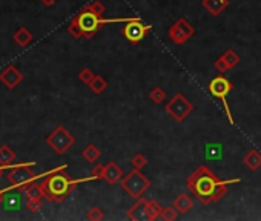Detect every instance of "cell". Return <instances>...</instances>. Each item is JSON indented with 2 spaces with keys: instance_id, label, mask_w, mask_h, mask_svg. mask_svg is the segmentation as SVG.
Wrapping results in <instances>:
<instances>
[{
  "instance_id": "4dcf8cb0",
  "label": "cell",
  "mask_w": 261,
  "mask_h": 221,
  "mask_svg": "<svg viewBox=\"0 0 261 221\" xmlns=\"http://www.w3.org/2000/svg\"><path fill=\"white\" fill-rule=\"evenodd\" d=\"M103 172H105V166L103 164L94 166V169L91 171V174H92V177L95 180H103Z\"/></svg>"
},
{
  "instance_id": "ffe728a7",
  "label": "cell",
  "mask_w": 261,
  "mask_h": 221,
  "mask_svg": "<svg viewBox=\"0 0 261 221\" xmlns=\"http://www.w3.org/2000/svg\"><path fill=\"white\" fill-rule=\"evenodd\" d=\"M14 160H15V154L11 147H8V146L0 147V166L10 167Z\"/></svg>"
},
{
  "instance_id": "1f68e13d",
  "label": "cell",
  "mask_w": 261,
  "mask_h": 221,
  "mask_svg": "<svg viewBox=\"0 0 261 221\" xmlns=\"http://www.w3.org/2000/svg\"><path fill=\"white\" fill-rule=\"evenodd\" d=\"M215 68H217L221 74H224V73H226V71H229L228 66H226V63H224V60H223L221 57H218L217 60H215Z\"/></svg>"
},
{
  "instance_id": "f1b7e54d",
  "label": "cell",
  "mask_w": 261,
  "mask_h": 221,
  "mask_svg": "<svg viewBox=\"0 0 261 221\" xmlns=\"http://www.w3.org/2000/svg\"><path fill=\"white\" fill-rule=\"evenodd\" d=\"M86 218L91 220V221H100V220L105 218V214H103V210L100 207H92V209L88 210Z\"/></svg>"
},
{
  "instance_id": "9a60e30c",
  "label": "cell",
  "mask_w": 261,
  "mask_h": 221,
  "mask_svg": "<svg viewBox=\"0 0 261 221\" xmlns=\"http://www.w3.org/2000/svg\"><path fill=\"white\" fill-rule=\"evenodd\" d=\"M174 206L178 210V214H187L189 210L194 207V200L187 193H180V195L174 200Z\"/></svg>"
},
{
  "instance_id": "9c48e42d",
  "label": "cell",
  "mask_w": 261,
  "mask_h": 221,
  "mask_svg": "<svg viewBox=\"0 0 261 221\" xmlns=\"http://www.w3.org/2000/svg\"><path fill=\"white\" fill-rule=\"evenodd\" d=\"M194 34H195V28L184 19V17H180V19L174 25H170V28L168 29L169 39L172 43H175V45H184Z\"/></svg>"
},
{
  "instance_id": "8fae6325",
  "label": "cell",
  "mask_w": 261,
  "mask_h": 221,
  "mask_svg": "<svg viewBox=\"0 0 261 221\" xmlns=\"http://www.w3.org/2000/svg\"><path fill=\"white\" fill-rule=\"evenodd\" d=\"M23 80L22 73H19L14 66H8L2 74H0V82H2L6 88L14 89V88L19 86V83Z\"/></svg>"
},
{
  "instance_id": "e575fe53",
  "label": "cell",
  "mask_w": 261,
  "mask_h": 221,
  "mask_svg": "<svg viewBox=\"0 0 261 221\" xmlns=\"http://www.w3.org/2000/svg\"><path fill=\"white\" fill-rule=\"evenodd\" d=\"M3 193H5V191H0V200L3 198Z\"/></svg>"
},
{
  "instance_id": "d4e9b609",
  "label": "cell",
  "mask_w": 261,
  "mask_h": 221,
  "mask_svg": "<svg viewBox=\"0 0 261 221\" xmlns=\"http://www.w3.org/2000/svg\"><path fill=\"white\" fill-rule=\"evenodd\" d=\"M149 99L154 102V103H157V104H160L161 102H165L166 100V92L161 89L160 86H155V88H152L151 89V92H149Z\"/></svg>"
},
{
  "instance_id": "836d02e7",
  "label": "cell",
  "mask_w": 261,
  "mask_h": 221,
  "mask_svg": "<svg viewBox=\"0 0 261 221\" xmlns=\"http://www.w3.org/2000/svg\"><path fill=\"white\" fill-rule=\"evenodd\" d=\"M5 169H6V167H3V166H0V175H2V174L5 172Z\"/></svg>"
},
{
  "instance_id": "6da1fadb",
  "label": "cell",
  "mask_w": 261,
  "mask_h": 221,
  "mask_svg": "<svg viewBox=\"0 0 261 221\" xmlns=\"http://www.w3.org/2000/svg\"><path fill=\"white\" fill-rule=\"evenodd\" d=\"M240 181H241L240 178L221 180L208 166H199L189 175L186 184H187V189L199 198L201 205H211V203L220 201L226 195L229 184H235Z\"/></svg>"
},
{
  "instance_id": "4316f807",
  "label": "cell",
  "mask_w": 261,
  "mask_h": 221,
  "mask_svg": "<svg viewBox=\"0 0 261 221\" xmlns=\"http://www.w3.org/2000/svg\"><path fill=\"white\" fill-rule=\"evenodd\" d=\"M161 218L166 221H174L178 218V210L175 209V206H168L163 209V212H161Z\"/></svg>"
},
{
  "instance_id": "d6a6232c",
  "label": "cell",
  "mask_w": 261,
  "mask_h": 221,
  "mask_svg": "<svg viewBox=\"0 0 261 221\" xmlns=\"http://www.w3.org/2000/svg\"><path fill=\"white\" fill-rule=\"evenodd\" d=\"M56 2H57V0H42V3H43L45 6H48V8H49V6H52Z\"/></svg>"
},
{
  "instance_id": "83f0119b",
  "label": "cell",
  "mask_w": 261,
  "mask_h": 221,
  "mask_svg": "<svg viewBox=\"0 0 261 221\" xmlns=\"http://www.w3.org/2000/svg\"><path fill=\"white\" fill-rule=\"evenodd\" d=\"M26 207L31 212H39L42 207V198L35 197H26Z\"/></svg>"
},
{
  "instance_id": "e0dca14e",
  "label": "cell",
  "mask_w": 261,
  "mask_h": 221,
  "mask_svg": "<svg viewBox=\"0 0 261 221\" xmlns=\"http://www.w3.org/2000/svg\"><path fill=\"white\" fill-rule=\"evenodd\" d=\"M163 209H165V207H161V205H160L157 200H146V207H145L146 220L154 221V220L160 218Z\"/></svg>"
},
{
  "instance_id": "ac0fdd59",
  "label": "cell",
  "mask_w": 261,
  "mask_h": 221,
  "mask_svg": "<svg viewBox=\"0 0 261 221\" xmlns=\"http://www.w3.org/2000/svg\"><path fill=\"white\" fill-rule=\"evenodd\" d=\"M243 162H245V164L250 171L255 172L261 167V154L257 151V149H250V151L245 155V158H243Z\"/></svg>"
},
{
  "instance_id": "277c9868",
  "label": "cell",
  "mask_w": 261,
  "mask_h": 221,
  "mask_svg": "<svg viewBox=\"0 0 261 221\" xmlns=\"http://www.w3.org/2000/svg\"><path fill=\"white\" fill-rule=\"evenodd\" d=\"M120 188L128 193L131 198L138 200L143 197V193L151 188V180L146 178L140 169L134 167L131 172L123 175V178L120 180Z\"/></svg>"
},
{
  "instance_id": "d6986e66",
  "label": "cell",
  "mask_w": 261,
  "mask_h": 221,
  "mask_svg": "<svg viewBox=\"0 0 261 221\" xmlns=\"http://www.w3.org/2000/svg\"><path fill=\"white\" fill-rule=\"evenodd\" d=\"M206 160H221L223 158V145L220 143H208L204 146Z\"/></svg>"
},
{
  "instance_id": "5bb4252c",
  "label": "cell",
  "mask_w": 261,
  "mask_h": 221,
  "mask_svg": "<svg viewBox=\"0 0 261 221\" xmlns=\"http://www.w3.org/2000/svg\"><path fill=\"white\" fill-rule=\"evenodd\" d=\"M3 209L10 210V212H15L22 207V195L19 192H5L3 193Z\"/></svg>"
},
{
  "instance_id": "52a82bcc",
  "label": "cell",
  "mask_w": 261,
  "mask_h": 221,
  "mask_svg": "<svg viewBox=\"0 0 261 221\" xmlns=\"http://www.w3.org/2000/svg\"><path fill=\"white\" fill-rule=\"evenodd\" d=\"M165 111L169 114V117L174 121L182 123L189 114L194 111V104L189 102L182 92H178L165 104Z\"/></svg>"
},
{
  "instance_id": "4fadbf2b",
  "label": "cell",
  "mask_w": 261,
  "mask_h": 221,
  "mask_svg": "<svg viewBox=\"0 0 261 221\" xmlns=\"http://www.w3.org/2000/svg\"><path fill=\"white\" fill-rule=\"evenodd\" d=\"M201 5L212 17H218L229 6V2L228 0H203Z\"/></svg>"
},
{
  "instance_id": "cb8c5ba5",
  "label": "cell",
  "mask_w": 261,
  "mask_h": 221,
  "mask_svg": "<svg viewBox=\"0 0 261 221\" xmlns=\"http://www.w3.org/2000/svg\"><path fill=\"white\" fill-rule=\"evenodd\" d=\"M89 88H91V91L94 94H102L106 91V88H107V82L105 80V78L102 75H95L91 83H89Z\"/></svg>"
},
{
  "instance_id": "3957f363",
  "label": "cell",
  "mask_w": 261,
  "mask_h": 221,
  "mask_svg": "<svg viewBox=\"0 0 261 221\" xmlns=\"http://www.w3.org/2000/svg\"><path fill=\"white\" fill-rule=\"evenodd\" d=\"M65 169H66V166H61L59 169L52 171L46 178L40 183L43 198H46L48 201H63L71 192H73V189L77 186V184L95 180L92 175L89 177V178L73 180L65 174Z\"/></svg>"
},
{
  "instance_id": "603a6c76",
  "label": "cell",
  "mask_w": 261,
  "mask_h": 221,
  "mask_svg": "<svg viewBox=\"0 0 261 221\" xmlns=\"http://www.w3.org/2000/svg\"><path fill=\"white\" fill-rule=\"evenodd\" d=\"M221 59L224 60V63H226L228 69H233L235 66H238V63L241 61L240 56L237 54L235 51H232V49H228L226 52H224V54L221 56Z\"/></svg>"
},
{
  "instance_id": "8992f818",
  "label": "cell",
  "mask_w": 261,
  "mask_h": 221,
  "mask_svg": "<svg viewBox=\"0 0 261 221\" xmlns=\"http://www.w3.org/2000/svg\"><path fill=\"white\" fill-rule=\"evenodd\" d=\"M46 143L51 146V149L57 155H63L74 146L76 137L71 134L69 131H66V128L59 126L57 129H54L51 134L46 137Z\"/></svg>"
},
{
  "instance_id": "7a4b0ae2",
  "label": "cell",
  "mask_w": 261,
  "mask_h": 221,
  "mask_svg": "<svg viewBox=\"0 0 261 221\" xmlns=\"http://www.w3.org/2000/svg\"><path fill=\"white\" fill-rule=\"evenodd\" d=\"M103 13H105V5L100 0H95V2L89 3L85 6L82 11H80L73 20H71L68 31L69 34L76 39L85 37V39H91L98 32V29L102 26L107 23H128L132 20L134 17H117V19H103Z\"/></svg>"
},
{
  "instance_id": "44dd1931",
  "label": "cell",
  "mask_w": 261,
  "mask_h": 221,
  "mask_svg": "<svg viewBox=\"0 0 261 221\" xmlns=\"http://www.w3.org/2000/svg\"><path fill=\"white\" fill-rule=\"evenodd\" d=\"M31 40H32V34L26 28H20L19 31H15V34H14V42L20 48H25L26 45H30Z\"/></svg>"
},
{
  "instance_id": "5b68a950",
  "label": "cell",
  "mask_w": 261,
  "mask_h": 221,
  "mask_svg": "<svg viewBox=\"0 0 261 221\" xmlns=\"http://www.w3.org/2000/svg\"><path fill=\"white\" fill-rule=\"evenodd\" d=\"M233 89V83L230 80H228L224 75H217L214 77L209 86H208V91L215 97V99H218L223 106H224V112H226V117H228V121L229 125H235V120L232 117V112H230V108H229V102H228V95L232 92Z\"/></svg>"
},
{
  "instance_id": "7c38bea8",
  "label": "cell",
  "mask_w": 261,
  "mask_h": 221,
  "mask_svg": "<svg viewBox=\"0 0 261 221\" xmlns=\"http://www.w3.org/2000/svg\"><path fill=\"white\" fill-rule=\"evenodd\" d=\"M124 172L120 169V166L115 162H109L105 166V172H103V180H106L107 184H117L120 183V180L123 178Z\"/></svg>"
},
{
  "instance_id": "ba28073f",
  "label": "cell",
  "mask_w": 261,
  "mask_h": 221,
  "mask_svg": "<svg viewBox=\"0 0 261 221\" xmlns=\"http://www.w3.org/2000/svg\"><path fill=\"white\" fill-rule=\"evenodd\" d=\"M151 29H152L151 25L143 23L141 19H138V17H134L132 20H129L128 23H124L122 34L129 43H132V45H137V43H140L143 39H145V35Z\"/></svg>"
},
{
  "instance_id": "484cf974",
  "label": "cell",
  "mask_w": 261,
  "mask_h": 221,
  "mask_svg": "<svg viewBox=\"0 0 261 221\" xmlns=\"http://www.w3.org/2000/svg\"><path fill=\"white\" fill-rule=\"evenodd\" d=\"M131 164H132V167H136V169H143V167H146V164H148V160H146V157L143 155V154H136L132 158H131Z\"/></svg>"
},
{
  "instance_id": "2e32d148",
  "label": "cell",
  "mask_w": 261,
  "mask_h": 221,
  "mask_svg": "<svg viewBox=\"0 0 261 221\" xmlns=\"http://www.w3.org/2000/svg\"><path fill=\"white\" fill-rule=\"evenodd\" d=\"M145 207H146V200L145 198H138L137 203L128 210V218L129 220H146L145 214Z\"/></svg>"
},
{
  "instance_id": "7402d4cb",
  "label": "cell",
  "mask_w": 261,
  "mask_h": 221,
  "mask_svg": "<svg viewBox=\"0 0 261 221\" xmlns=\"http://www.w3.org/2000/svg\"><path fill=\"white\" fill-rule=\"evenodd\" d=\"M100 155H102L100 149H98L95 145H88L82 152V157L88 163H95L98 158H100Z\"/></svg>"
},
{
  "instance_id": "f546056e",
  "label": "cell",
  "mask_w": 261,
  "mask_h": 221,
  "mask_svg": "<svg viewBox=\"0 0 261 221\" xmlns=\"http://www.w3.org/2000/svg\"><path fill=\"white\" fill-rule=\"evenodd\" d=\"M95 77V74L92 73L91 69H88V68H85V69H82L78 73V78H80V82H83V83H86V85H89L91 83V80Z\"/></svg>"
},
{
  "instance_id": "30bf717a",
  "label": "cell",
  "mask_w": 261,
  "mask_h": 221,
  "mask_svg": "<svg viewBox=\"0 0 261 221\" xmlns=\"http://www.w3.org/2000/svg\"><path fill=\"white\" fill-rule=\"evenodd\" d=\"M31 166H34V163H28V164H17L11 169H8V181H10L11 188H22L26 183H30L32 180H37V177L32 175Z\"/></svg>"
}]
</instances>
